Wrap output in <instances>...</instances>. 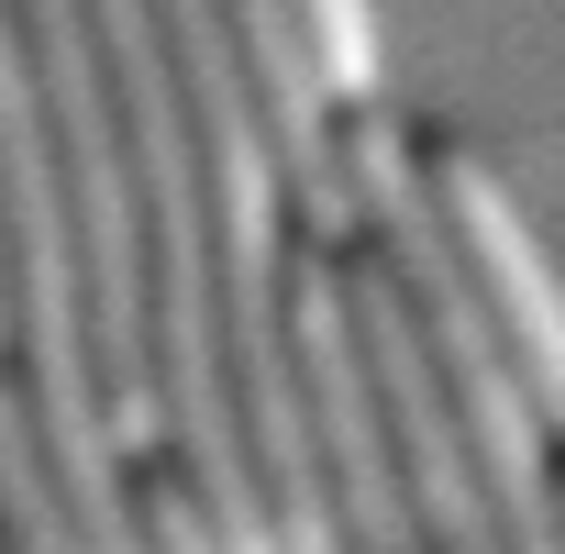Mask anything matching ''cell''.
Instances as JSON below:
<instances>
[{
  "mask_svg": "<svg viewBox=\"0 0 565 554\" xmlns=\"http://www.w3.org/2000/svg\"><path fill=\"white\" fill-rule=\"evenodd\" d=\"M100 45L134 111V167H145V300H156V422H167V466L189 477V499L211 510V532L233 554H289L266 510V466L244 433V388H233V322H222V233H211V178H200V134H189V89L178 56L156 34V0H100Z\"/></svg>",
  "mask_w": 565,
  "mask_h": 554,
  "instance_id": "cell-1",
  "label": "cell"
},
{
  "mask_svg": "<svg viewBox=\"0 0 565 554\" xmlns=\"http://www.w3.org/2000/svg\"><path fill=\"white\" fill-rule=\"evenodd\" d=\"M0 344H12L0 399L45 433V466H56L78 532L100 554H145V444L111 388V344H100V300H89L78 211L56 178L45 89L12 45H0Z\"/></svg>",
  "mask_w": 565,
  "mask_h": 554,
  "instance_id": "cell-2",
  "label": "cell"
},
{
  "mask_svg": "<svg viewBox=\"0 0 565 554\" xmlns=\"http://www.w3.org/2000/svg\"><path fill=\"white\" fill-rule=\"evenodd\" d=\"M344 178H355V244L399 277V300L477 433V466H488V499L510 521V554H565V444L532 399V377L510 366V333L477 289V266L433 200V167H422V134L399 111H344Z\"/></svg>",
  "mask_w": 565,
  "mask_h": 554,
  "instance_id": "cell-3",
  "label": "cell"
},
{
  "mask_svg": "<svg viewBox=\"0 0 565 554\" xmlns=\"http://www.w3.org/2000/svg\"><path fill=\"white\" fill-rule=\"evenodd\" d=\"M289 366H300V422H311V455H322L344 554H433L422 499H411V477H399L388 388H377V355H366V322H355V277H344V244H333V233L300 244Z\"/></svg>",
  "mask_w": 565,
  "mask_h": 554,
  "instance_id": "cell-4",
  "label": "cell"
},
{
  "mask_svg": "<svg viewBox=\"0 0 565 554\" xmlns=\"http://www.w3.org/2000/svg\"><path fill=\"white\" fill-rule=\"evenodd\" d=\"M422 167H433V200H444V222H455V244H466V266H477L499 333H510V366L532 377V399H543V422H554V444H565V277H554V255L532 244L510 178H499L477 145L422 134Z\"/></svg>",
  "mask_w": 565,
  "mask_h": 554,
  "instance_id": "cell-5",
  "label": "cell"
},
{
  "mask_svg": "<svg viewBox=\"0 0 565 554\" xmlns=\"http://www.w3.org/2000/svg\"><path fill=\"white\" fill-rule=\"evenodd\" d=\"M145 554H233V543L211 532V510L189 499L178 466H145Z\"/></svg>",
  "mask_w": 565,
  "mask_h": 554,
  "instance_id": "cell-6",
  "label": "cell"
}]
</instances>
